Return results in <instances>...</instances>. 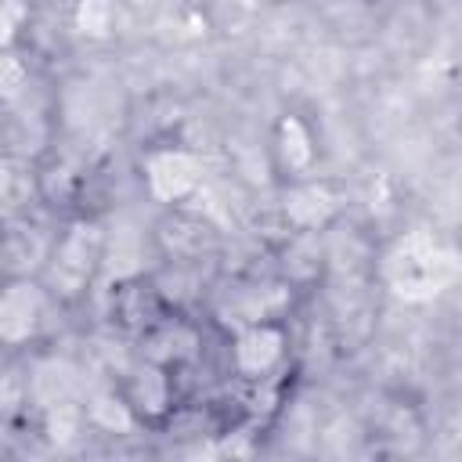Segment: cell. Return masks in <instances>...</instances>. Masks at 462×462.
I'll return each mask as SVG.
<instances>
[{"mask_svg":"<svg viewBox=\"0 0 462 462\" xmlns=\"http://www.w3.org/2000/svg\"><path fill=\"white\" fill-rule=\"evenodd\" d=\"M285 354V336L271 321H253L235 339V368L245 379H267Z\"/></svg>","mask_w":462,"mask_h":462,"instance_id":"cell-3","label":"cell"},{"mask_svg":"<svg viewBox=\"0 0 462 462\" xmlns=\"http://www.w3.org/2000/svg\"><path fill=\"white\" fill-rule=\"evenodd\" d=\"M458 260L426 231H408L383 260V278L401 300H430L458 278Z\"/></svg>","mask_w":462,"mask_h":462,"instance_id":"cell-1","label":"cell"},{"mask_svg":"<svg viewBox=\"0 0 462 462\" xmlns=\"http://www.w3.org/2000/svg\"><path fill=\"white\" fill-rule=\"evenodd\" d=\"M87 231H90V227H76V231L58 245V253H54V274L69 278L72 285H79V282L90 274L94 256H97V242H94V235H87Z\"/></svg>","mask_w":462,"mask_h":462,"instance_id":"cell-7","label":"cell"},{"mask_svg":"<svg viewBox=\"0 0 462 462\" xmlns=\"http://www.w3.org/2000/svg\"><path fill=\"white\" fill-rule=\"evenodd\" d=\"M116 22H119V11H116V0H79L76 4V29L90 40H105L116 32Z\"/></svg>","mask_w":462,"mask_h":462,"instance_id":"cell-11","label":"cell"},{"mask_svg":"<svg viewBox=\"0 0 462 462\" xmlns=\"http://www.w3.org/2000/svg\"><path fill=\"white\" fill-rule=\"evenodd\" d=\"M29 18V4L25 0H4V40L11 43L14 40V32H18V25Z\"/></svg>","mask_w":462,"mask_h":462,"instance_id":"cell-13","label":"cell"},{"mask_svg":"<svg viewBox=\"0 0 462 462\" xmlns=\"http://www.w3.org/2000/svg\"><path fill=\"white\" fill-rule=\"evenodd\" d=\"M87 411H90V422H97L101 430H130L134 426V408H130V401H126V393L119 397L116 390H101V393H94L90 397V404H87Z\"/></svg>","mask_w":462,"mask_h":462,"instance_id":"cell-10","label":"cell"},{"mask_svg":"<svg viewBox=\"0 0 462 462\" xmlns=\"http://www.w3.org/2000/svg\"><path fill=\"white\" fill-rule=\"evenodd\" d=\"M274 144H278V159H282L285 170H292V173H307L310 170V162H314V141H310V130L296 116H285L278 123Z\"/></svg>","mask_w":462,"mask_h":462,"instance_id":"cell-9","label":"cell"},{"mask_svg":"<svg viewBox=\"0 0 462 462\" xmlns=\"http://www.w3.org/2000/svg\"><path fill=\"white\" fill-rule=\"evenodd\" d=\"M32 397L47 408L54 404H69L76 397V368L69 361H43L32 375Z\"/></svg>","mask_w":462,"mask_h":462,"instance_id":"cell-8","label":"cell"},{"mask_svg":"<svg viewBox=\"0 0 462 462\" xmlns=\"http://www.w3.org/2000/svg\"><path fill=\"white\" fill-rule=\"evenodd\" d=\"M144 184H148V195L159 202H184L202 184V162L195 152H184V148L152 152L144 162Z\"/></svg>","mask_w":462,"mask_h":462,"instance_id":"cell-2","label":"cell"},{"mask_svg":"<svg viewBox=\"0 0 462 462\" xmlns=\"http://www.w3.org/2000/svg\"><path fill=\"white\" fill-rule=\"evenodd\" d=\"M336 213V195L325 184H296L285 195V217L292 227L300 231H314L321 227L328 217Z\"/></svg>","mask_w":462,"mask_h":462,"instance_id":"cell-5","label":"cell"},{"mask_svg":"<svg viewBox=\"0 0 462 462\" xmlns=\"http://www.w3.org/2000/svg\"><path fill=\"white\" fill-rule=\"evenodd\" d=\"M43 318V292L32 282H14L7 285L0 300V336L4 343H25Z\"/></svg>","mask_w":462,"mask_h":462,"instance_id":"cell-4","label":"cell"},{"mask_svg":"<svg viewBox=\"0 0 462 462\" xmlns=\"http://www.w3.org/2000/svg\"><path fill=\"white\" fill-rule=\"evenodd\" d=\"M126 401L134 408V415H144V419H159L166 408H170V379L166 372L152 361L144 368H137L126 383Z\"/></svg>","mask_w":462,"mask_h":462,"instance_id":"cell-6","label":"cell"},{"mask_svg":"<svg viewBox=\"0 0 462 462\" xmlns=\"http://www.w3.org/2000/svg\"><path fill=\"white\" fill-rule=\"evenodd\" d=\"M29 83V72H25V65L14 58V54H7L4 58V69H0V87H4V97L7 101H14L18 94H22V87Z\"/></svg>","mask_w":462,"mask_h":462,"instance_id":"cell-12","label":"cell"}]
</instances>
